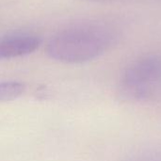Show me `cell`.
Masks as SVG:
<instances>
[{
    "label": "cell",
    "mask_w": 161,
    "mask_h": 161,
    "mask_svg": "<svg viewBox=\"0 0 161 161\" xmlns=\"http://www.w3.org/2000/svg\"><path fill=\"white\" fill-rule=\"evenodd\" d=\"M161 87V54H148L132 61L121 75V98L133 103L151 99Z\"/></svg>",
    "instance_id": "cell-2"
},
{
    "label": "cell",
    "mask_w": 161,
    "mask_h": 161,
    "mask_svg": "<svg viewBox=\"0 0 161 161\" xmlns=\"http://www.w3.org/2000/svg\"><path fill=\"white\" fill-rule=\"evenodd\" d=\"M116 30L101 23H81L66 27L48 42L46 52L65 63H84L106 53L116 42Z\"/></svg>",
    "instance_id": "cell-1"
},
{
    "label": "cell",
    "mask_w": 161,
    "mask_h": 161,
    "mask_svg": "<svg viewBox=\"0 0 161 161\" xmlns=\"http://www.w3.org/2000/svg\"><path fill=\"white\" fill-rule=\"evenodd\" d=\"M88 1H94V2H97V1H107V0H88Z\"/></svg>",
    "instance_id": "cell-6"
},
{
    "label": "cell",
    "mask_w": 161,
    "mask_h": 161,
    "mask_svg": "<svg viewBox=\"0 0 161 161\" xmlns=\"http://www.w3.org/2000/svg\"><path fill=\"white\" fill-rule=\"evenodd\" d=\"M124 161H161V147L141 152Z\"/></svg>",
    "instance_id": "cell-5"
},
{
    "label": "cell",
    "mask_w": 161,
    "mask_h": 161,
    "mask_svg": "<svg viewBox=\"0 0 161 161\" xmlns=\"http://www.w3.org/2000/svg\"><path fill=\"white\" fill-rule=\"evenodd\" d=\"M25 85L17 81L0 82V102L10 101L21 96L25 92Z\"/></svg>",
    "instance_id": "cell-4"
},
{
    "label": "cell",
    "mask_w": 161,
    "mask_h": 161,
    "mask_svg": "<svg viewBox=\"0 0 161 161\" xmlns=\"http://www.w3.org/2000/svg\"><path fill=\"white\" fill-rule=\"evenodd\" d=\"M42 39L31 33H12L0 38V59L23 57L35 52Z\"/></svg>",
    "instance_id": "cell-3"
}]
</instances>
